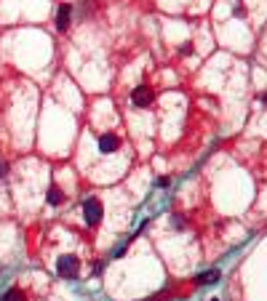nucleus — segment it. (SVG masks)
Segmentation results:
<instances>
[{
	"mask_svg": "<svg viewBox=\"0 0 267 301\" xmlns=\"http://www.w3.org/2000/svg\"><path fill=\"white\" fill-rule=\"evenodd\" d=\"M3 301H24V293L19 291V288H11V291L3 296Z\"/></svg>",
	"mask_w": 267,
	"mask_h": 301,
	"instance_id": "nucleus-8",
	"label": "nucleus"
},
{
	"mask_svg": "<svg viewBox=\"0 0 267 301\" xmlns=\"http://www.w3.org/2000/svg\"><path fill=\"white\" fill-rule=\"evenodd\" d=\"M155 99V94L147 88V85H139V88H134V104L136 107H150Z\"/></svg>",
	"mask_w": 267,
	"mask_h": 301,
	"instance_id": "nucleus-4",
	"label": "nucleus"
},
{
	"mask_svg": "<svg viewBox=\"0 0 267 301\" xmlns=\"http://www.w3.org/2000/svg\"><path fill=\"white\" fill-rule=\"evenodd\" d=\"M5 171H8V168H5V163L0 160V176H5Z\"/></svg>",
	"mask_w": 267,
	"mask_h": 301,
	"instance_id": "nucleus-9",
	"label": "nucleus"
},
{
	"mask_svg": "<svg viewBox=\"0 0 267 301\" xmlns=\"http://www.w3.org/2000/svg\"><path fill=\"white\" fill-rule=\"evenodd\" d=\"M216 280H219V272H216V269H211V272L200 275V282H203V285H211V282H216Z\"/></svg>",
	"mask_w": 267,
	"mask_h": 301,
	"instance_id": "nucleus-7",
	"label": "nucleus"
},
{
	"mask_svg": "<svg viewBox=\"0 0 267 301\" xmlns=\"http://www.w3.org/2000/svg\"><path fill=\"white\" fill-rule=\"evenodd\" d=\"M262 101H265V104H267V94H265V96H262Z\"/></svg>",
	"mask_w": 267,
	"mask_h": 301,
	"instance_id": "nucleus-10",
	"label": "nucleus"
},
{
	"mask_svg": "<svg viewBox=\"0 0 267 301\" xmlns=\"http://www.w3.org/2000/svg\"><path fill=\"white\" fill-rule=\"evenodd\" d=\"M56 272L62 275V277H78V272H80V261H78L72 253H67V256H62V259L56 261Z\"/></svg>",
	"mask_w": 267,
	"mask_h": 301,
	"instance_id": "nucleus-3",
	"label": "nucleus"
},
{
	"mask_svg": "<svg viewBox=\"0 0 267 301\" xmlns=\"http://www.w3.org/2000/svg\"><path fill=\"white\" fill-rule=\"evenodd\" d=\"M80 213H83V221H86V224H99L102 216H105V208H102V202L96 198H86L80 205Z\"/></svg>",
	"mask_w": 267,
	"mask_h": 301,
	"instance_id": "nucleus-1",
	"label": "nucleus"
},
{
	"mask_svg": "<svg viewBox=\"0 0 267 301\" xmlns=\"http://www.w3.org/2000/svg\"><path fill=\"white\" fill-rule=\"evenodd\" d=\"M70 16H72V5L70 3H62L56 11V29L59 32H64L67 27H70Z\"/></svg>",
	"mask_w": 267,
	"mask_h": 301,
	"instance_id": "nucleus-5",
	"label": "nucleus"
},
{
	"mask_svg": "<svg viewBox=\"0 0 267 301\" xmlns=\"http://www.w3.org/2000/svg\"><path fill=\"white\" fill-rule=\"evenodd\" d=\"M48 205H62V202H64V192H62V189H59L56 187V184H51V189H48Z\"/></svg>",
	"mask_w": 267,
	"mask_h": 301,
	"instance_id": "nucleus-6",
	"label": "nucleus"
},
{
	"mask_svg": "<svg viewBox=\"0 0 267 301\" xmlns=\"http://www.w3.org/2000/svg\"><path fill=\"white\" fill-rule=\"evenodd\" d=\"M96 150H99V155H115V152H120V136L115 131H105L96 139Z\"/></svg>",
	"mask_w": 267,
	"mask_h": 301,
	"instance_id": "nucleus-2",
	"label": "nucleus"
}]
</instances>
